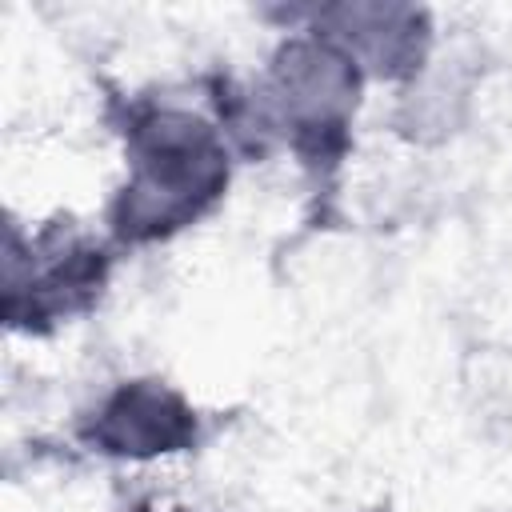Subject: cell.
<instances>
[{"label":"cell","mask_w":512,"mask_h":512,"mask_svg":"<svg viewBox=\"0 0 512 512\" xmlns=\"http://www.w3.org/2000/svg\"><path fill=\"white\" fill-rule=\"evenodd\" d=\"M380 512H384V508H380Z\"/></svg>","instance_id":"obj_7"},{"label":"cell","mask_w":512,"mask_h":512,"mask_svg":"<svg viewBox=\"0 0 512 512\" xmlns=\"http://www.w3.org/2000/svg\"><path fill=\"white\" fill-rule=\"evenodd\" d=\"M364 84V72L308 28H288L252 84V108L268 152L284 144L320 196H332L352 152Z\"/></svg>","instance_id":"obj_2"},{"label":"cell","mask_w":512,"mask_h":512,"mask_svg":"<svg viewBox=\"0 0 512 512\" xmlns=\"http://www.w3.org/2000/svg\"><path fill=\"white\" fill-rule=\"evenodd\" d=\"M104 116L124 144V180L104 204V232L120 252L168 244L224 204L240 152L212 112L112 92Z\"/></svg>","instance_id":"obj_1"},{"label":"cell","mask_w":512,"mask_h":512,"mask_svg":"<svg viewBox=\"0 0 512 512\" xmlns=\"http://www.w3.org/2000/svg\"><path fill=\"white\" fill-rule=\"evenodd\" d=\"M208 436L212 416L164 376H124L72 420V440L116 464H152L200 452Z\"/></svg>","instance_id":"obj_4"},{"label":"cell","mask_w":512,"mask_h":512,"mask_svg":"<svg viewBox=\"0 0 512 512\" xmlns=\"http://www.w3.org/2000/svg\"><path fill=\"white\" fill-rule=\"evenodd\" d=\"M124 252L108 232L88 228L72 212H56L36 228L4 220V272H0V320L12 336L44 340L84 316H92L112 284Z\"/></svg>","instance_id":"obj_3"},{"label":"cell","mask_w":512,"mask_h":512,"mask_svg":"<svg viewBox=\"0 0 512 512\" xmlns=\"http://www.w3.org/2000/svg\"><path fill=\"white\" fill-rule=\"evenodd\" d=\"M124 512H204V508H184V504H152V500H136Z\"/></svg>","instance_id":"obj_6"},{"label":"cell","mask_w":512,"mask_h":512,"mask_svg":"<svg viewBox=\"0 0 512 512\" xmlns=\"http://www.w3.org/2000/svg\"><path fill=\"white\" fill-rule=\"evenodd\" d=\"M268 20L284 28H308L336 44L364 80L380 84H416L436 48V24L424 4L400 0H344V4H308V8H264Z\"/></svg>","instance_id":"obj_5"}]
</instances>
